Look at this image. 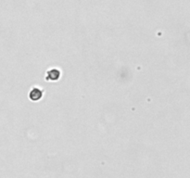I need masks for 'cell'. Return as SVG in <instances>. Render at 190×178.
I'll return each instance as SVG.
<instances>
[{"mask_svg": "<svg viewBox=\"0 0 190 178\" xmlns=\"http://www.w3.org/2000/svg\"><path fill=\"white\" fill-rule=\"evenodd\" d=\"M43 95V92L40 88H37V87H34L31 90V92L29 93V98L32 99L33 101H36V100H39V99L42 98Z\"/></svg>", "mask_w": 190, "mask_h": 178, "instance_id": "obj_1", "label": "cell"}, {"mask_svg": "<svg viewBox=\"0 0 190 178\" xmlns=\"http://www.w3.org/2000/svg\"><path fill=\"white\" fill-rule=\"evenodd\" d=\"M59 74H60V72L58 69H52V70H50L48 72H47L46 80L47 81H56L59 78Z\"/></svg>", "mask_w": 190, "mask_h": 178, "instance_id": "obj_2", "label": "cell"}]
</instances>
